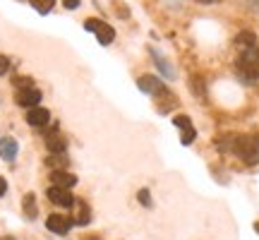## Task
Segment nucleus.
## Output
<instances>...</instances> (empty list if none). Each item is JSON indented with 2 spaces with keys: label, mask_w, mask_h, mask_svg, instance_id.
Listing matches in <instances>:
<instances>
[{
  "label": "nucleus",
  "mask_w": 259,
  "mask_h": 240,
  "mask_svg": "<svg viewBox=\"0 0 259 240\" xmlns=\"http://www.w3.org/2000/svg\"><path fill=\"white\" fill-rule=\"evenodd\" d=\"M46 147H48L51 154H65V149H67V139H65L63 135L53 132V135H48L46 137Z\"/></svg>",
  "instance_id": "obj_13"
},
{
  "label": "nucleus",
  "mask_w": 259,
  "mask_h": 240,
  "mask_svg": "<svg viewBox=\"0 0 259 240\" xmlns=\"http://www.w3.org/2000/svg\"><path fill=\"white\" fill-rule=\"evenodd\" d=\"M254 231H257V233H259V221H257V223H254Z\"/></svg>",
  "instance_id": "obj_24"
},
{
  "label": "nucleus",
  "mask_w": 259,
  "mask_h": 240,
  "mask_svg": "<svg viewBox=\"0 0 259 240\" xmlns=\"http://www.w3.org/2000/svg\"><path fill=\"white\" fill-rule=\"evenodd\" d=\"M46 164L53 168V171H63V168L67 166V158H65L63 154H53V156H48Z\"/></svg>",
  "instance_id": "obj_17"
},
{
  "label": "nucleus",
  "mask_w": 259,
  "mask_h": 240,
  "mask_svg": "<svg viewBox=\"0 0 259 240\" xmlns=\"http://www.w3.org/2000/svg\"><path fill=\"white\" fill-rule=\"evenodd\" d=\"M149 53H151V58L156 60V67H158V70H161L163 74H166L168 79H176V70H173V65L168 63V60L161 56V53H158L156 48H149Z\"/></svg>",
  "instance_id": "obj_12"
},
{
  "label": "nucleus",
  "mask_w": 259,
  "mask_h": 240,
  "mask_svg": "<svg viewBox=\"0 0 259 240\" xmlns=\"http://www.w3.org/2000/svg\"><path fill=\"white\" fill-rule=\"evenodd\" d=\"M10 58L8 56H3V53H0V77H3V74H8L10 72Z\"/></svg>",
  "instance_id": "obj_18"
},
{
  "label": "nucleus",
  "mask_w": 259,
  "mask_h": 240,
  "mask_svg": "<svg viewBox=\"0 0 259 240\" xmlns=\"http://www.w3.org/2000/svg\"><path fill=\"white\" fill-rule=\"evenodd\" d=\"M238 48V60H235V72L242 82L254 84L259 82V38L252 31H240L235 36Z\"/></svg>",
  "instance_id": "obj_1"
},
{
  "label": "nucleus",
  "mask_w": 259,
  "mask_h": 240,
  "mask_svg": "<svg viewBox=\"0 0 259 240\" xmlns=\"http://www.w3.org/2000/svg\"><path fill=\"white\" fill-rule=\"evenodd\" d=\"M15 101H17L22 108H34V106H38V101H41V92H38L36 87L17 89V96H15Z\"/></svg>",
  "instance_id": "obj_7"
},
{
  "label": "nucleus",
  "mask_w": 259,
  "mask_h": 240,
  "mask_svg": "<svg viewBox=\"0 0 259 240\" xmlns=\"http://www.w3.org/2000/svg\"><path fill=\"white\" fill-rule=\"evenodd\" d=\"M137 84H139V89L144 94H149V96H166L168 94V89H166V84L161 82L158 77H154V74H142L137 79Z\"/></svg>",
  "instance_id": "obj_4"
},
{
  "label": "nucleus",
  "mask_w": 259,
  "mask_h": 240,
  "mask_svg": "<svg viewBox=\"0 0 259 240\" xmlns=\"http://www.w3.org/2000/svg\"><path fill=\"white\" fill-rule=\"evenodd\" d=\"M3 240H15V238H3Z\"/></svg>",
  "instance_id": "obj_25"
},
{
  "label": "nucleus",
  "mask_w": 259,
  "mask_h": 240,
  "mask_svg": "<svg viewBox=\"0 0 259 240\" xmlns=\"http://www.w3.org/2000/svg\"><path fill=\"white\" fill-rule=\"evenodd\" d=\"M51 180H53V185L65 187V190H70V187L77 185V178H74L72 173H67V171H53V173H51Z\"/></svg>",
  "instance_id": "obj_11"
},
{
  "label": "nucleus",
  "mask_w": 259,
  "mask_h": 240,
  "mask_svg": "<svg viewBox=\"0 0 259 240\" xmlns=\"http://www.w3.org/2000/svg\"><path fill=\"white\" fill-rule=\"evenodd\" d=\"M29 3L34 5V10H36L38 15H48L53 10V5H56V0H29Z\"/></svg>",
  "instance_id": "obj_15"
},
{
  "label": "nucleus",
  "mask_w": 259,
  "mask_h": 240,
  "mask_svg": "<svg viewBox=\"0 0 259 240\" xmlns=\"http://www.w3.org/2000/svg\"><path fill=\"white\" fill-rule=\"evenodd\" d=\"M22 207H24V216L34 221V219H36V214H38V209H36V194H34V192L24 194V202H22Z\"/></svg>",
  "instance_id": "obj_14"
},
{
  "label": "nucleus",
  "mask_w": 259,
  "mask_h": 240,
  "mask_svg": "<svg viewBox=\"0 0 259 240\" xmlns=\"http://www.w3.org/2000/svg\"><path fill=\"white\" fill-rule=\"evenodd\" d=\"M139 202L144 204V207H151V194H149V190H139Z\"/></svg>",
  "instance_id": "obj_20"
},
{
  "label": "nucleus",
  "mask_w": 259,
  "mask_h": 240,
  "mask_svg": "<svg viewBox=\"0 0 259 240\" xmlns=\"http://www.w3.org/2000/svg\"><path fill=\"white\" fill-rule=\"evenodd\" d=\"M46 197L51 199V202L56 204V207H63V209H70V207H74V197L70 190H65V187H58V185H53V187H48Z\"/></svg>",
  "instance_id": "obj_5"
},
{
  "label": "nucleus",
  "mask_w": 259,
  "mask_h": 240,
  "mask_svg": "<svg viewBox=\"0 0 259 240\" xmlns=\"http://www.w3.org/2000/svg\"><path fill=\"white\" fill-rule=\"evenodd\" d=\"M19 151V144L15 137H3L0 139V158L3 161H15Z\"/></svg>",
  "instance_id": "obj_10"
},
{
  "label": "nucleus",
  "mask_w": 259,
  "mask_h": 240,
  "mask_svg": "<svg viewBox=\"0 0 259 240\" xmlns=\"http://www.w3.org/2000/svg\"><path fill=\"white\" fill-rule=\"evenodd\" d=\"M89 221H92V212H89V207H87L84 202H79V214H77L74 223H79V226H87Z\"/></svg>",
  "instance_id": "obj_16"
},
{
  "label": "nucleus",
  "mask_w": 259,
  "mask_h": 240,
  "mask_svg": "<svg viewBox=\"0 0 259 240\" xmlns=\"http://www.w3.org/2000/svg\"><path fill=\"white\" fill-rule=\"evenodd\" d=\"M72 219L70 216H63V214H51L46 219V228L48 231H53L56 235H65V233L72 228Z\"/></svg>",
  "instance_id": "obj_6"
},
{
  "label": "nucleus",
  "mask_w": 259,
  "mask_h": 240,
  "mask_svg": "<svg viewBox=\"0 0 259 240\" xmlns=\"http://www.w3.org/2000/svg\"><path fill=\"white\" fill-rule=\"evenodd\" d=\"M63 5L67 10H77V8H79V0H63Z\"/></svg>",
  "instance_id": "obj_21"
},
{
  "label": "nucleus",
  "mask_w": 259,
  "mask_h": 240,
  "mask_svg": "<svg viewBox=\"0 0 259 240\" xmlns=\"http://www.w3.org/2000/svg\"><path fill=\"white\" fill-rule=\"evenodd\" d=\"M173 123H176V128H180V132H183V144H192L194 137H197V130H194L192 120L187 118V115H176L173 118Z\"/></svg>",
  "instance_id": "obj_8"
},
{
  "label": "nucleus",
  "mask_w": 259,
  "mask_h": 240,
  "mask_svg": "<svg viewBox=\"0 0 259 240\" xmlns=\"http://www.w3.org/2000/svg\"><path fill=\"white\" fill-rule=\"evenodd\" d=\"M84 29L92 31V34H96V38H99L101 46H108V44H113V38H115V29H113L111 24L101 22V19H96V17L84 19Z\"/></svg>",
  "instance_id": "obj_3"
},
{
  "label": "nucleus",
  "mask_w": 259,
  "mask_h": 240,
  "mask_svg": "<svg viewBox=\"0 0 259 240\" xmlns=\"http://www.w3.org/2000/svg\"><path fill=\"white\" fill-rule=\"evenodd\" d=\"M219 147L223 151H231L238 158H242L245 164H259V137L257 135H233V137H226V142H221Z\"/></svg>",
  "instance_id": "obj_2"
},
{
  "label": "nucleus",
  "mask_w": 259,
  "mask_h": 240,
  "mask_svg": "<svg viewBox=\"0 0 259 240\" xmlns=\"http://www.w3.org/2000/svg\"><path fill=\"white\" fill-rule=\"evenodd\" d=\"M87 240H99V238H87Z\"/></svg>",
  "instance_id": "obj_26"
},
{
  "label": "nucleus",
  "mask_w": 259,
  "mask_h": 240,
  "mask_svg": "<svg viewBox=\"0 0 259 240\" xmlns=\"http://www.w3.org/2000/svg\"><path fill=\"white\" fill-rule=\"evenodd\" d=\"M5 192H8V183H5V178L0 176V197H3Z\"/></svg>",
  "instance_id": "obj_22"
},
{
  "label": "nucleus",
  "mask_w": 259,
  "mask_h": 240,
  "mask_svg": "<svg viewBox=\"0 0 259 240\" xmlns=\"http://www.w3.org/2000/svg\"><path fill=\"white\" fill-rule=\"evenodd\" d=\"M48 120H51V113L44 106H34L27 111V123L31 128H44V125H48Z\"/></svg>",
  "instance_id": "obj_9"
},
{
  "label": "nucleus",
  "mask_w": 259,
  "mask_h": 240,
  "mask_svg": "<svg viewBox=\"0 0 259 240\" xmlns=\"http://www.w3.org/2000/svg\"><path fill=\"white\" fill-rule=\"evenodd\" d=\"M194 3H202V5H213V3H219V0H194Z\"/></svg>",
  "instance_id": "obj_23"
},
{
  "label": "nucleus",
  "mask_w": 259,
  "mask_h": 240,
  "mask_svg": "<svg viewBox=\"0 0 259 240\" xmlns=\"http://www.w3.org/2000/svg\"><path fill=\"white\" fill-rule=\"evenodd\" d=\"M15 87H17V89H27V87H34V84H31L29 77H17V79H15Z\"/></svg>",
  "instance_id": "obj_19"
}]
</instances>
